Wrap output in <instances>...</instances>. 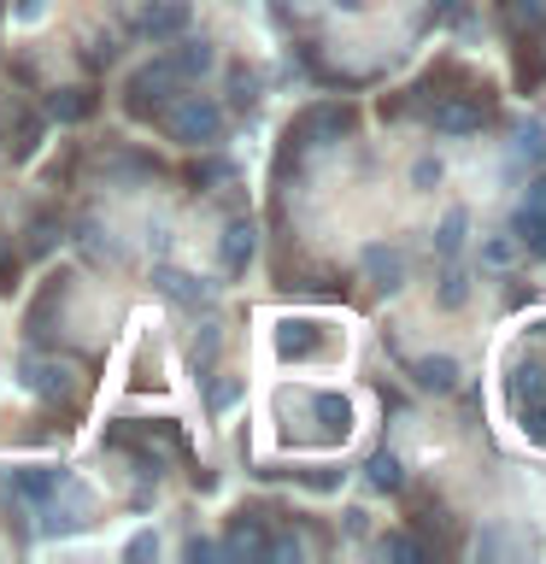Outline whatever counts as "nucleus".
<instances>
[{"instance_id": "28", "label": "nucleus", "mask_w": 546, "mask_h": 564, "mask_svg": "<svg viewBox=\"0 0 546 564\" xmlns=\"http://www.w3.org/2000/svg\"><path fill=\"white\" fill-rule=\"evenodd\" d=\"M229 176H236V165H229V159H206V165H194V171H188V183H194V188H206V183H229Z\"/></svg>"}, {"instance_id": "14", "label": "nucleus", "mask_w": 546, "mask_h": 564, "mask_svg": "<svg viewBox=\"0 0 546 564\" xmlns=\"http://www.w3.org/2000/svg\"><path fill=\"white\" fill-rule=\"evenodd\" d=\"M540 77H546V53H540L535 35L523 30V35H517V88H523V95H535Z\"/></svg>"}, {"instance_id": "29", "label": "nucleus", "mask_w": 546, "mask_h": 564, "mask_svg": "<svg viewBox=\"0 0 546 564\" xmlns=\"http://www.w3.org/2000/svg\"><path fill=\"white\" fill-rule=\"evenodd\" d=\"M435 247H440L447 259L465 247V212H447V224H440V241H435Z\"/></svg>"}, {"instance_id": "11", "label": "nucleus", "mask_w": 546, "mask_h": 564, "mask_svg": "<svg viewBox=\"0 0 546 564\" xmlns=\"http://www.w3.org/2000/svg\"><path fill=\"white\" fill-rule=\"evenodd\" d=\"M59 300H65V276H53L47 282V289H42V300H35V306H30V317H24V335H30V341H47V324H53V312H59Z\"/></svg>"}, {"instance_id": "15", "label": "nucleus", "mask_w": 546, "mask_h": 564, "mask_svg": "<svg viewBox=\"0 0 546 564\" xmlns=\"http://www.w3.org/2000/svg\"><path fill=\"white\" fill-rule=\"evenodd\" d=\"M12 488L24 494L30 506H47L53 494L65 488V476H59V470H12Z\"/></svg>"}, {"instance_id": "24", "label": "nucleus", "mask_w": 546, "mask_h": 564, "mask_svg": "<svg viewBox=\"0 0 546 564\" xmlns=\"http://www.w3.org/2000/svg\"><path fill=\"white\" fill-rule=\"evenodd\" d=\"M18 271H24V253L12 247V236H0V294L18 289Z\"/></svg>"}, {"instance_id": "32", "label": "nucleus", "mask_w": 546, "mask_h": 564, "mask_svg": "<svg viewBox=\"0 0 546 564\" xmlns=\"http://www.w3.org/2000/svg\"><path fill=\"white\" fill-rule=\"evenodd\" d=\"M241 382H211V412H223V405H236Z\"/></svg>"}, {"instance_id": "7", "label": "nucleus", "mask_w": 546, "mask_h": 564, "mask_svg": "<svg viewBox=\"0 0 546 564\" xmlns=\"http://www.w3.org/2000/svg\"><path fill=\"white\" fill-rule=\"evenodd\" d=\"M276 347H282V359H317V352L329 347V335L312 324V317H288V324L276 329Z\"/></svg>"}, {"instance_id": "34", "label": "nucleus", "mask_w": 546, "mask_h": 564, "mask_svg": "<svg viewBox=\"0 0 546 564\" xmlns=\"http://www.w3.org/2000/svg\"><path fill=\"white\" fill-rule=\"evenodd\" d=\"M440 306H465V276H447V289H440Z\"/></svg>"}, {"instance_id": "18", "label": "nucleus", "mask_w": 546, "mask_h": 564, "mask_svg": "<svg viewBox=\"0 0 546 564\" xmlns=\"http://www.w3.org/2000/svg\"><path fill=\"white\" fill-rule=\"evenodd\" d=\"M412 377H417V388L447 394V388L458 382V365H452V359H412Z\"/></svg>"}, {"instance_id": "6", "label": "nucleus", "mask_w": 546, "mask_h": 564, "mask_svg": "<svg viewBox=\"0 0 546 564\" xmlns=\"http://www.w3.org/2000/svg\"><path fill=\"white\" fill-rule=\"evenodd\" d=\"M517 241L528 247V253L546 259V176L528 188V200L517 206Z\"/></svg>"}, {"instance_id": "17", "label": "nucleus", "mask_w": 546, "mask_h": 564, "mask_svg": "<svg viewBox=\"0 0 546 564\" xmlns=\"http://www.w3.org/2000/svg\"><path fill=\"white\" fill-rule=\"evenodd\" d=\"M364 271L376 276V289L394 294V289H400V276H405V264H400L394 247H364Z\"/></svg>"}, {"instance_id": "3", "label": "nucleus", "mask_w": 546, "mask_h": 564, "mask_svg": "<svg viewBox=\"0 0 546 564\" xmlns=\"http://www.w3.org/2000/svg\"><path fill=\"white\" fill-rule=\"evenodd\" d=\"M488 118H493V88L488 83H470V88H458V95L429 100V123L440 135H476Z\"/></svg>"}, {"instance_id": "22", "label": "nucleus", "mask_w": 546, "mask_h": 564, "mask_svg": "<svg viewBox=\"0 0 546 564\" xmlns=\"http://www.w3.org/2000/svg\"><path fill=\"white\" fill-rule=\"evenodd\" d=\"M35 148H42V118L24 112V118H18V135H12V159H30Z\"/></svg>"}, {"instance_id": "27", "label": "nucleus", "mask_w": 546, "mask_h": 564, "mask_svg": "<svg viewBox=\"0 0 546 564\" xmlns=\"http://www.w3.org/2000/svg\"><path fill=\"white\" fill-rule=\"evenodd\" d=\"M229 88H236V106H241V112H253V106H259V77H253L247 65L229 70Z\"/></svg>"}, {"instance_id": "21", "label": "nucleus", "mask_w": 546, "mask_h": 564, "mask_svg": "<svg viewBox=\"0 0 546 564\" xmlns=\"http://www.w3.org/2000/svg\"><path fill=\"white\" fill-rule=\"evenodd\" d=\"M500 12H505V24L523 35V30H535L546 18V0H500Z\"/></svg>"}, {"instance_id": "5", "label": "nucleus", "mask_w": 546, "mask_h": 564, "mask_svg": "<svg viewBox=\"0 0 546 564\" xmlns=\"http://www.w3.org/2000/svg\"><path fill=\"white\" fill-rule=\"evenodd\" d=\"M153 289L171 300V306H183V312H206L211 306V289L206 282H194L188 271H171V264H159L153 271Z\"/></svg>"}, {"instance_id": "35", "label": "nucleus", "mask_w": 546, "mask_h": 564, "mask_svg": "<svg viewBox=\"0 0 546 564\" xmlns=\"http://www.w3.org/2000/svg\"><path fill=\"white\" fill-rule=\"evenodd\" d=\"M159 553V535H135L130 541V558H153Z\"/></svg>"}, {"instance_id": "31", "label": "nucleus", "mask_w": 546, "mask_h": 564, "mask_svg": "<svg viewBox=\"0 0 546 564\" xmlns=\"http://www.w3.org/2000/svg\"><path fill=\"white\" fill-rule=\"evenodd\" d=\"M264 553H271V558H299V541L294 535H271V541H264Z\"/></svg>"}, {"instance_id": "23", "label": "nucleus", "mask_w": 546, "mask_h": 564, "mask_svg": "<svg viewBox=\"0 0 546 564\" xmlns=\"http://www.w3.org/2000/svg\"><path fill=\"white\" fill-rule=\"evenodd\" d=\"M382 558H405V564H423V558H429V546H423L417 535H387V541H382Z\"/></svg>"}, {"instance_id": "30", "label": "nucleus", "mask_w": 546, "mask_h": 564, "mask_svg": "<svg viewBox=\"0 0 546 564\" xmlns=\"http://www.w3.org/2000/svg\"><path fill=\"white\" fill-rule=\"evenodd\" d=\"M482 259L493 264V271H500V264L517 259V241H505V236H500V241H488V247H482Z\"/></svg>"}, {"instance_id": "9", "label": "nucleus", "mask_w": 546, "mask_h": 564, "mask_svg": "<svg viewBox=\"0 0 546 564\" xmlns=\"http://www.w3.org/2000/svg\"><path fill=\"white\" fill-rule=\"evenodd\" d=\"M24 388L30 394H42V400H70V370L59 359H24Z\"/></svg>"}, {"instance_id": "10", "label": "nucleus", "mask_w": 546, "mask_h": 564, "mask_svg": "<svg viewBox=\"0 0 546 564\" xmlns=\"http://www.w3.org/2000/svg\"><path fill=\"white\" fill-rule=\"evenodd\" d=\"M218 259H223V271H229V276H247V264H253V224H247V218L229 224V229H223Z\"/></svg>"}, {"instance_id": "25", "label": "nucleus", "mask_w": 546, "mask_h": 564, "mask_svg": "<svg viewBox=\"0 0 546 564\" xmlns=\"http://www.w3.org/2000/svg\"><path fill=\"white\" fill-rule=\"evenodd\" d=\"M53 241H59V218H53V212H35L30 218V253H47Z\"/></svg>"}, {"instance_id": "20", "label": "nucleus", "mask_w": 546, "mask_h": 564, "mask_svg": "<svg viewBox=\"0 0 546 564\" xmlns=\"http://www.w3.org/2000/svg\"><path fill=\"white\" fill-rule=\"evenodd\" d=\"M370 488H376V494H400V488H405V465H400L394 453H376V458H370Z\"/></svg>"}, {"instance_id": "4", "label": "nucleus", "mask_w": 546, "mask_h": 564, "mask_svg": "<svg viewBox=\"0 0 546 564\" xmlns=\"http://www.w3.org/2000/svg\"><path fill=\"white\" fill-rule=\"evenodd\" d=\"M341 135H352V106L347 100H317L288 123L294 148H329V141H341Z\"/></svg>"}, {"instance_id": "12", "label": "nucleus", "mask_w": 546, "mask_h": 564, "mask_svg": "<svg viewBox=\"0 0 546 564\" xmlns=\"http://www.w3.org/2000/svg\"><path fill=\"white\" fill-rule=\"evenodd\" d=\"M511 405H528V400H540L546 394V365L540 359H517L511 365Z\"/></svg>"}, {"instance_id": "13", "label": "nucleus", "mask_w": 546, "mask_h": 564, "mask_svg": "<svg viewBox=\"0 0 546 564\" xmlns=\"http://www.w3.org/2000/svg\"><path fill=\"white\" fill-rule=\"evenodd\" d=\"M88 112H95V88H59V95H47L53 123H83Z\"/></svg>"}, {"instance_id": "26", "label": "nucleus", "mask_w": 546, "mask_h": 564, "mask_svg": "<svg viewBox=\"0 0 546 564\" xmlns=\"http://www.w3.org/2000/svg\"><path fill=\"white\" fill-rule=\"evenodd\" d=\"M511 141H517V148H511L517 159H546V130H540V123H517V135H511Z\"/></svg>"}, {"instance_id": "2", "label": "nucleus", "mask_w": 546, "mask_h": 564, "mask_svg": "<svg viewBox=\"0 0 546 564\" xmlns=\"http://www.w3.org/2000/svg\"><path fill=\"white\" fill-rule=\"evenodd\" d=\"M176 88H183V77H176L171 59L141 65V70H130V83H123V112H130L135 123H153L176 100Z\"/></svg>"}, {"instance_id": "16", "label": "nucleus", "mask_w": 546, "mask_h": 564, "mask_svg": "<svg viewBox=\"0 0 546 564\" xmlns=\"http://www.w3.org/2000/svg\"><path fill=\"white\" fill-rule=\"evenodd\" d=\"M312 412H317V423H324L329 441H341V435L352 430V405H347L341 394H312Z\"/></svg>"}, {"instance_id": "19", "label": "nucleus", "mask_w": 546, "mask_h": 564, "mask_svg": "<svg viewBox=\"0 0 546 564\" xmlns=\"http://www.w3.org/2000/svg\"><path fill=\"white\" fill-rule=\"evenodd\" d=\"M165 59L176 65V77H183V83H194L200 70H211V47L206 42H183L176 53H165Z\"/></svg>"}, {"instance_id": "36", "label": "nucleus", "mask_w": 546, "mask_h": 564, "mask_svg": "<svg viewBox=\"0 0 546 564\" xmlns=\"http://www.w3.org/2000/svg\"><path fill=\"white\" fill-rule=\"evenodd\" d=\"M412 176H417V183H435L440 165H435V159H417V171H412Z\"/></svg>"}, {"instance_id": "37", "label": "nucleus", "mask_w": 546, "mask_h": 564, "mask_svg": "<svg viewBox=\"0 0 546 564\" xmlns=\"http://www.w3.org/2000/svg\"><path fill=\"white\" fill-rule=\"evenodd\" d=\"M42 7H47V0H18V18H35Z\"/></svg>"}, {"instance_id": "1", "label": "nucleus", "mask_w": 546, "mask_h": 564, "mask_svg": "<svg viewBox=\"0 0 546 564\" xmlns=\"http://www.w3.org/2000/svg\"><path fill=\"white\" fill-rule=\"evenodd\" d=\"M171 141H183V148H218L223 141V106L206 100V95H176L165 112H159Z\"/></svg>"}, {"instance_id": "33", "label": "nucleus", "mask_w": 546, "mask_h": 564, "mask_svg": "<svg viewBox=\"0 0 546 564\" xmlns=\"http://www.w3.org/2000/svg\"><path fill=\"white\" fill-rule=\"evenodd\" d=\"M211 352H218V329H206L200 341H194V365L206 370V365H211Z\"/></svg>"}, {"instance_id": "8", "label": "nucleus", "mask_w": 546, "mask_h": 564, "mask_svg": "<svg viewBox=\"0 0 546 564\" xmlns=\"http://www.w3.org/2000/svg\"><path fill=\"white\" fill-rule=\"evenodd\" d=\"M135 30L148 35V42H171V35L188 30V0H159V7H148L135 18Z\"/></svg>"}]
</instances>
